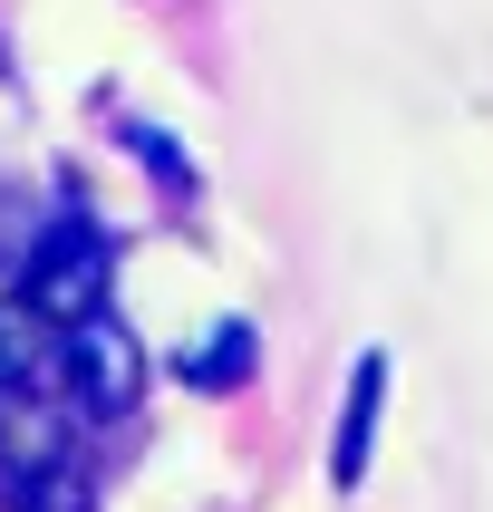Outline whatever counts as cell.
Listing matches in <instances>:
<instances>
[{"mask_svg":"<svg viewBox=\"0 0 493 512\" xmlns=\"http://www.w3.org/2000/svg\"><path fill=\"white\" fill-rule=\"evenodd\" d=\"M107 271H116V242L87 223V213H68V223H49V242L20 261V310L68 329V319L107 310Z\"/></svg>","mask_w":493,"mask_h":512,"instance_id":"1","label":"cell"},{"mask_svg":"<svg viewBox=\"0 0 493 512\" xmlns=\"http://www.w3.org/2000/svg\"><path fill=\"white\" fill-rule=\"evenodd\" d=\"M58 377H68V397L87 406V416H126V406L145 397V348L116 329L107 310H87L58 329Z\"/></svg>","mask_w":493,"mask_h":512,"instance_id":"2","label":"cell"},{"mask_svg":"<svg viewBox=\"0 0 493 512\" xmlns=\"http://www.w3.org/2000/svg\"><path fill=\"white\" fill-rule=\"evenodd\" d=\"M377 416H387V348H368V358L348 368V406H339V435H329V484H339V493H358V484H368Z\"/></svg>","mask_w":493,"mask_h":512,"instance_id":"3","label":"cell"},{"mask_svg":"<svg viewBox=\"0 0 493 512\" xmlns=\"http://www.w3.org/2000/svg\"><path fill=\"white\" fill-rule=\"evenodd\" d=\"M39 387H58V329L20 300H0V406L39 397Z\"/></svg>","mask_w":493,"mask_h":512,"instance_id":"4","label":"cell"},{"mask_svg":"<svg viewBox=\"0 0 493 512\" xmlns=\"http://www.w3.org/2000/svg\"><path fill=\"white\" fill-rule=\"evenodd\" d=\"M252 358H261L252 319H223V329H213V339H203L194 358H184V377H194V387H213V397H223V387H242V377H252Z\"/></svg>","mask_w":493,"mask_h":512,"instance_id":"5","label":"cell"},{"mask_svg":"<svg viewBox=\"0 0 493 512\" xmlns=\"http://www.w3.org/2000/svg\"><path fill=\"white\" fill-rule=\"evenodd\" d=\"M10 512H87V484L68 464H29L20 484H10Z\"/></svg>","mask_w":493,"mask_h":512,"instance_id":"6","label":"cell"}]
</instances>
